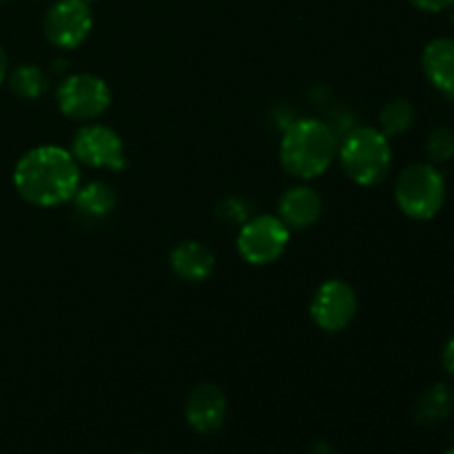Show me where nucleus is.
<instances>
[{"mask_svg": "<svg viewBox=\"0 0 454 454\" xmlns=\"http://www.w3.org/2000/svg\"><path fill=\"white\" fill-rule=\"evenodd\" d=\"M13 186L25 202L51 208L69 202L80 186V167L71 151L43 145L27 151L13 168Z\"/></svg>", "mask_w": 454, "mask_h": 454, "instance_id": "nucleus-1", "label": "nucleus"}, {"mask_svg": "<svg viewBox=\"0 0 454 454\" xmlns=\"http://www.w3.org/2000/svg\"><path fill=\"white\" fill-rule=\"evenodd\" d=\"M335 155V131L315 118H300L288 124L279 145V162L297 180H313L326 173Z\"/></svg>", "mask_w": 454, "mask_h": 454, "instance_id": "nucleus-2", "label": "nucleus"}, {"mask_svg": "<svg viewBox=\"0 0 454 454\" xmlns=\"http://www.w3.org/2000/svg\"><path fill=\"white\" fill-rule=\"evenodd\" d=\"M337 151L344 173L359 186L380 184L393 164L390 137L375 127H357L348 131Z\"/></svg>", "mask_w": 454, "mask_h": 454, "instance_id": "nucleus-3", "label": "nucleus"}, {"mask_svg": "<svg viewBox=\"0 0 454 454\" xmlns=\"http://www.w3.org/2000/svg\"><path fill=\"white\" fill-rule=\"evenodd\" d=\"M395 202L411 220H433L446 202V180L434 164H411L395 182Z\"/></svg>", "mask_w": 454, "mask_h": 454, "instance_id": "nucleus-4", "label": "nucleus"}, {"mask_svg": "<svg viewBox=\"0 0 454 454\" xmlns=\"http://www.w3.org/2000/svg\"><path fill=\"white\" fill-rule=\"evenodd\" d=\"M58 109L75 122H91L111 106V89L93 74H74L56 91Z\"/></svg>", "mask_w": 454, "mask_h": 454, "instance_id": "nucleus-5", "label": "nucleus"}, {"mask_svg": "<svg viewBox=\"0 0 454 454\" xmlns=\"http://www.w3.org/2000/svg\"><path fill=\"white\" fill-rule=\"evenodd\" d=\"M291 242V229L279 215H257L248 220L238 233V253L253 266L278 262Z\"/></svg>", "mask_w": 454, "mask_h": 454, "instance_id": "nucleus-6", "label": "nucleus"}, {"mask_svg": "<svg viewBox=\"0 0 454 454\" xmlns=\"http://www.w3.org/2000/svg\"><path fill=\"white\" fill-rule=\"evenodd\" d=\"M71 155L78 164L91 168L122 171L127 164L122 137L105 124H84L71 142Z\"/></svg>", "mask_w": 454, "mask_h": 454, "instance_id": "nucleus-7", "label": "nucleus"}, {"mask_svg": "<svg viewBox=\"0 0 454 454\" xmlns=\"http://www.w3.org/2000/svg\"><path fill=\"white\" fill-rule=\"evenodd\" d=\"M355 313H357V295L344 279H326L319 284L310 300V317L326 333L344 331L355 319Z\"/></svg>", "mask_w": 454, "mask_h": 454, "instance_id": "nucleus-8", "label": "nucleus"}, {"mask_svg": "<svg viewBox=\"0 0 454 454\" xmlns=\"http://www.w3.org/2000/svg\"><path fill=\"white\" fill-rule=\"evenodd\" d=\"M93 16L84 0H58L44 18V35L58 49H75L91 34Z\"/></svg>", "mask_w": 454, "mask_h": 454, "instance_id": "nucleus-9", "label": "nucleus"}, {"mask_svg": "<svg viewBox=\"0 0 454 454\" xmlns=\"http://www.w3.org/2000/svg\"><path fill=\"white\" fill-rule=\"evenodd\" d=\"M226 395L215 384H200L191 390L186 399L184 415L191 428L200 434H213L224 426L226 421Z\"/></svg>", "mask_w": 454, "mask_h": 454, "instance_id": "nucleus-10", "label": "nucleus"}, {"mask_svg": "<svg viewBox=\"0 0 454 454\" xmlns=\"http://www.w3.org/2000/svg\"><path fill=\"white\" fill-rule=\"evenodd\" d=\"M421 69L434 91L454 100V40L434 38L421 53Z\"/></svg>", "mask_w": 454, "mask_h": 454, "instance_id": "nucleus-11", "label": "nucleus"}, {"mask_svg": "<svg viewBox=\"0 0 454 454\" xmlns=\"http://www.w3.org/2000/svg\"><path fill=\"white\" fill-rule=\"evenodd\" d=\"M279 220L288 226V229H309L315 222L322 217L324 202L319 198L317 191L310 186H293L286 193L279 198L278 204Z\"/></svg>", "mask_w": 454, "mask_h": 454, "instance_id": "nucleus-12", "label": "nucleus"}, {"mask_svg": "<svg viewBox=\"0 0 454 454\" xmlns=\"http://www.w3.org/2000/svg\"><path fill=\"white\" fill-rule=\"evenodd\" d=\"M171 269L184 282H204L215 269V257L202 242L186 239L171 251Z\"/></svg>", "mask_w": 454, "mask_h": 454, "instance_id": "nucleus-13", "label": "nucleus"}, {"mask_svg": "<svg viewBox=\"0 0 454 454\" xmlns=\"http://www.w3.org/2000/svg\"><path fill=\"white\" fill-rule=\"evenodd\" d=\"M454 411V390L448 384H434L426 390L415 406V419L421 426L442 424Z\"/></svg>", "mask_w": 454, "mask_h": 454, "instance_id": "nucleus-14", "label": "nucleus"}, {"mask_svg": "<svg viewBox=\"0 0 454 454\" xmlns=\"http://www.w3.org/2000/svg\"><path fill=\"white\" fill-rule=\"evenodd\" d=\"M71 200L75 202V208L82 211L84 215L105 217L115 208L118 195H115L114 186L102 180H96L84 186H78V191H75V195Z\"/></svg>", "mask_w": 454, "mask_h": 454, "instance_id": "nucleus-15", "label": "nucleus"}, {"mask_svg": "<svg viewBox=\"0 0 454 454\" xmlns=\"http://www.w3.org/2000/svg\"><path fill=\"white\" fill-rule=\"evenodd\" d=\"M415 122V106L406 98H395L386 102L380 111V131L386 137H395L406 133Z\"/></svg>", "mask_w": 454, "mask_h": 454, "instance_id": "nucleus-16", "label": "nucleus"}, {"mask_svg": "<svg viewBox=\"0 0 454 454\" xmlns=\"http://www.w3.org/2000/svg\"><path fill=\"white\" fill-rule=\"evenodd\" d=\"M9 87L16 96L25 98V100H35V98L47 93L49 75L38 65H20L9 75Z\"/></svg>", "mask_w": 454, "mask_h": 454, "instance_id": "nucleus-17", "label": "nucleus"}, {"mask_svg": "<svg viewBox=\"0 0 454 454\" xmlns=\"http://www.w3.org/2000/svg\"><path fill=\"white\" fill-rule=\"evenodd\" d=\"M426 155L430 164L450 162L454 158V131L450 127H434L426 137Z\"/></svg>", "mask_w": 454, "mask_h": 454, "instance_id": "nucleus-18", "label": "nucleus"}, {"mask_svg": "<svg viewBox=\"0 0 454 454\" xmlns=\"http://www.w3.org/2000/svg\"><path fill=\"white\" fill-rule=\"evenodd\" d=\"M412 7L421 9V12H428V13H439V12H446V9L454 7V0H408Z\"/></svg>", "mask_w": 454, "mask_h": 454, "instance_id": "nucleus-19", "label": "nucleus"}, {"mask_svg": "<svg viewBox=\"0 0 454 454\" xmlns=\"http://www.w3.org/2000/svg\"><path fill=\"white\" fill-rule=\"evenodd\" d=\"M442 364H443V368H446L448 375L454 377V335L446 341V346H443Z\"/></svg>", "mask_w": 454, "mask_h": 454, "instance_id": "nucleus-20", "label": "nucleus"}, {"mask_svg": "<svg viewBox=\"0 0 454 454\" xmlns=\"http://www.w3.org/2000/svg\"><path fill=\"white\" fill-rule=\"evenodd\" d=\"M309 454H335V450H333V446H328V443L319 442V443H313V446H310Z\"/></svg>", "mask_w": 454, "mask_h": 454, "instance_id": "nucleus-21", "label": "nucleus"}, {"mask_svg": "<svg viewBox=\"0 0 454 454\" xmlns=\"http://www.w3.org/2000/svg\"><path fill=\"white\" fill-rule=\"evenodd\" d=\"M7 78V56H4V49L0 47V84Z\"/></svg>", "mask_w": 454, "mask_h": 454, "instance_id": "nucleus-22", "label": "nucleus"}, {"mask_svg": "<svg viewBox=\"0 0 454 454\" xmlns=\"http://www.w3.org/2000/svg\"><path fill=\"white\" fill-rule=\"evenodd\" d=\"M452 27H454V7H452Z\"/></svg>", "mask_w": 454, "mask_h": 454, "instance_id": "nucleus-23", "label": "nucleus"}, {"mask_svg": "<svg viewBox=\"0 0 454 454\" xmlns=\"http://www.w3.org/2000/svg\"><path fill=\"white\" fill-rule=\"evenodd\" d=\"M84 3H93V0H84Z\"/></svg>", "mask_w": 454, "mask_h": 454, "instance_id": "nucleus-24", "label": "nucleus"}, {"mask_svg": "<svg viewBox=\"0 0 454 454\" xmlns=\"http://www.w3.org/2000/svg\"><path fill=\"white\" fill-rule=\"evenodd\" d=\"M446 454H454V450H450V452H446Z\"/></svg>", "mask_w": 454, "mask_h": 454, "instance_id": "nucleus-25", "label": "nucleus"}, {"mask_svg": "<svg viewBox=\"0 0 454 454\" xmlns=\"http://www.w3.org/2000/svg\"><path fill=\"white\" fill-rule=\"evenodd\" d=\"M137 454H142V452H137Z\"/></svg>", "mask_w": 454, "mask_h": 454, "instance_id": "nucleus-26", "label": "nucleus"}]
</instances>
